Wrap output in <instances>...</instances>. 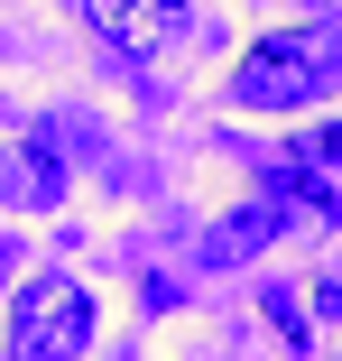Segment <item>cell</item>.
<instances>
[{"label": "cell", "mask_w": 342, "mask_h": 361, "mask_svg": "<svg viewBox=\"0 0 342 361\" xmlns=\"http://www.w3.org/2000/svg\"><path fill=\"white\" fill-rule=\"evenodd\" d=\"M259 306H268V324H278V343H296V352H324V343H315V324L296 315V297H287L278 278H268V297H259Z\"/></svg>", "instance_id": "7"}, {"label": "cell", "mask_w": 342, "mask_h": 361, "mask_svg": "<svg viewBox=\"0 0 342 361\" xmlns=\"http://www.w3.org/2000/svg\"><path fill=\"white\" fill-rule=\"evenodd\" d=\"M84 343H93V297L75 278L46 269L10 297V352L19 361H84Z\"/></svg>", "instance_id": "2"}, {"label": "cell", "mask_w": 342, "mask_h": 361, "mask_svg": "<svg viewBox=\"0 0 342 361\" xmlns=\"http://www.w3.org/2000/svg\"><path fill=\"white\" fill-rule=\"evenodd\" d=\"M333 315H342V278L324 269V278H315V343H333Z\"/></svg>", "instance_id": "8"}, {"label": "cell", "mask_w": 342, "mask_h": 361, "mask_svg": "<svg viewBox=\"0 0 342 361\" xmlns=\"http://www.w3.org/2000/svg\"><path fill=\"white\" fill-rule=\"evenodd\" d=\"M84 19H93V37L120 47V56H158V47H176V28H185V0H84Z\"/></svg>", "instance_id": "3"}, {"label": "cell", "mask_w": 342, "mask_h": 361, "mask_svg": "<svg viewBox=\"0 0 342 361\" xmlns=\"http://www.w3.org/2000/svg\"><path fill=\"white\" fill-rule=\"evenodd\" d=\"M287 167H296V195H305L315 213H333V204H342V185H333V130H324V121L287 139Z\"/></svg>", "instance_id": "5"}, {"label": "cell", "mask_w": 342, "mask_h": 361, "mask_svg": "<svg viewBox=\"0 0 342 361\" xmlns=\"http://www.w3.org/2000/svg\"><path fill=\"white\" fill-rule=\"evenodd\" d=\"M278 223H287V204L268 195V204H250V213H232V223H222L213 241H203V259H241L250 241H268V232H278Z\"/></svg>", "instance_id": "6"}, {"label": "cell", "mask_w": 342, "mask_h": 361, "mask_svg": "<svg viewBox=\"0 0 342 361\" xmlns=\"http://www.w3.org/2000/svg\"><path fill=\"white\" fill-rule=\"evenodd\" d=\"M324 93H333V28H268L232 65V102H250V111H296Z\"/></svg>", "instance_id": "1"}, {"label": "cell", "mask_w": 342, "mask_h": 361, "mask_svg": "<svg viewBox=\"0 0 342 361\" xmlns=\"http://www.w3.org/2000/svg\"><path fill=\"white\" fill-rule=\"evenodd\" d=\"M56 195H65V167H56V149H37V139L0 149V204H19V213H46Z\"/></svg>", "instance_id": "4"}]
</instances>
